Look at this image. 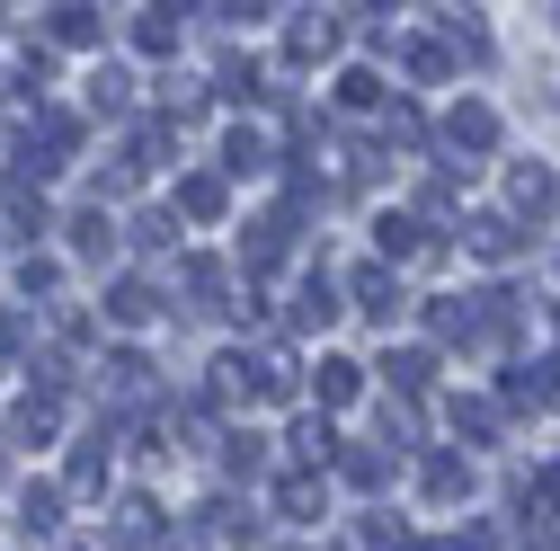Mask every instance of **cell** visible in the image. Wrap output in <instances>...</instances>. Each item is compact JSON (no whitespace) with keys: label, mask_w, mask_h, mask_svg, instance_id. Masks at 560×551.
<instances>
[{"label":"cell","mask_w":560,"mask_h":551,"mask_svg":"<svg viewBox=\"0 0 560 551\" xmlns=\"http://www.w3.org/2000/svg\"><path fill=\"white\" fill-rule=\"evenodd\" d=\"M551 329H560V312H551Z\"/></svg>","instance_id":"44"},{"label":"cell","mask_w":560,"mask_h":551,"mask_svg":"<svg viewBox=\"0 0 560 551\" xmlns=\"http://www.w3.org/2000/svg\"><path fill=\"white\" fill-rule=\"evenodd\" d=\"M45 27H54V45H72V54H90V45L107 36V27H98V0H54Z\"/></svg>","instance_id":"15"},{"label":"cell","mask_w":560,"mask_h":551,"mask_svg":"<svg viewBox=\"0 0 560 551\" xmlns=\"http://www.w3.org/2000/svg\"><path fill=\"white\" fill-rule=\"evenodd\" d=\"M418 214H428L436 232H454V223H463V196H454V178H428V187H418Z\"/></svg>","instance_id":"31"},{"label":"cell","mask_w":560,"mask_h":551,"mask_svg":"<svg viewBox=\"0 0 560 551\" xmlns=\"http://www.w3.org/2000/svg\"><path fill=\"white\" fill-rule=\"evenodd\" d=\"M383 383H392L400 400H418V391L436 383V348H392V356H383Z\"/></svg>","instance_id":"20"},{"label":"cell","mask_w":560,"mask_h":551,"mask_svg":"<svg viewBox=\"0 0 560 551\" xmlns=\"http://www.w3.org/2000/svg\"><path fill=\"white\" fill-rule=\"evenodd\" d=\"M178 214H187V223H223V214H232V178H223V169H187V178H178Z\"/></svg>","instance_id":"12"},{"label":"cell","mask_w":560,"mask_h":551,"mask_svg":"<svg viewBox=\"0 0 560 551\" xmlns=\"http://www.w3.org/2000/svg\"><path fill=\"white\" fill-rule=\"evenodd\" d=\"M445 152H454V161L499 152V116H489L480 98H454V107H445Z\"/></svg>","instance_id":"10"},{"label":"cell","mask_w":560,"mask_h":551,"mask_svg":"<svg viewBox=\"0 0 560 551\" xmlns=\"http://www.w3.org/2000/svg\"><path fill=\"white\" fill-rule=\"evenodd\" d=\"M90 107H98V116H125V107H133V81H125V72H98V81H90Z\"/></svg>","instance_id":"34"},{"label":"cell","mask_w":560,"mask_h":551,"mask_svg":"<svg viewBox=\"0 0 560 551\" xmlns=\"http://www.w3.org/2000/svg\"><path fill=\"white\" fill-rule=\"evenodd\" d=\"M338 320V294H329V276H303V294H294V329H320Z\"/></svg>","instance_id":"30"},{"label":"cell","mask_w":560,"mask_h":551,"mask_svg":"<svg viewBox=\"0 0 560 551\" xmlns=\"http://www.w3.org/2000/svg\"><path fill=\"white\" fill-rule=\"evenodd\" d=\"M98 383H107V400H116V409H143V400H152V365L133 356V348H116Z\"/></svg>","instance_id":"17"},{"label":"cell","mask_w":560,"mask_h":551,"mask_svg":"<svg viewBox=\"0 0 560 551\" xmlns=\"http://www.w3.org/2000/svg\"><path fill=\"white\" fill-rule=\"evenodd\" d=\"M383 45L400 54V72H409V81H454V72H463L454 45H445V36H428V27H383Z\"/></svg>","instance_id":"6"},{"label":"cell","mask_w":560,"mask_h":551,"mask_svg":"<svg viewBox=\"0 0 560 551\" xmlns=\"http://www.w3.org/2000/svg\"><path fill=\"white\" fill-rule=\"evenodd\" d=\"M187 303H196V312H232V276H223V258H205V249L187 258Z\"/></svg>","instance_id":"21"},{"label":"cell","mask_w":560,"mask_h":551,"mask_svg":"<svg viewBox=\"0 0 560 551\" xmlns=\"http://www.w3.org/2000/svg\"><path fill=\"white\" fill-rule=\"evenodd\" d=\"M276 143H267V125H232V143H223V169H267Z\"/></svg>","instance_id":"28"},{"label":"cell","mask_w":560,"mask_h":551,"mask_svg":"<svg viewBox=\"0 0 560 551\" xmlns=\"http://www.w3.org/2000/svg\"><path fill=\"white\" fill-rule=\"evenodd\" d=\"M62 499H72V490H27V499H19V525H27V534H54V525H62Z\"/></svg>","instance_id":"32"},{"label":"cell","mask_w":560,"mask_h":551,"mask_svg":"<svg viewBox=\"0 0 560 551\" xmlns=\"http://www.w3.org/2000/svg\"><path fill=\"white\" fill-rule=\"evenodd\" d=\"M205 525H214V542H223V551H241V542H249V525H241V507H232V499L205 507Z\"/></svg>","instance_id":"37"},{"label":"cell","mask_w":560,"mask_h":551,"mask_svg":"<svg viewBox=\"0 0 560 551\" xmlns=\"http://www.w3.org/2000/svg\"><path fill=\"white\" fill-rule=\"evenodd\" d=\"M338 471H347V490H383V480H392V454H374V445H347V454H338Z\"/></svg>","instance_id":"29"},{"label":"cell","mask_w":560,"mask_h":551,"mask_svg":"<svg viewBox=\"0 0 560 551\" xmlns=\"http://www.w3.org/2000/svg\"><path fill=\"white\" fill-rule=\"evenodd\" d=\"M276 516H285V525H320V516H329V490H320V471H312V462L276 480Z\"/></svg>","instance_id":"13"},{"label":"cell","mask_w":560,"mask_h":551,"mask_svg":"<svg viewBox=\"0 0 560 551\" xmlns=\"http://www.w3.org/2000/svg\"><path fill=\"white\" fill-rule=\"evenodd\" d=\"M551 10H560V0H551Z\"/></svg>","instance_id":"45"},{"label":"cell","mask_w":560,"mask_h":551,"mask_svg":"<svg viewBox=\"0 0 560 551\" xmlns=\"http://www.w3.org/2000/svg\"><path fill=\"white\" fill-rule=\"evenodd\" d=\"M98 542H107V551H161V542H170V516H161L152 499H116L107 525H98Z\"/></svg>","instance_id":"3"},{"label":"cell","mask_w":560,"mask_h":551,"mask_svg":"<svg viewBox=\"0 0 560 551\" xmlns=\"http://www.w3.org/2000/svg\"><path fill=\"white\" fill-rule=\"evenodd\" d=\"M214 19H232V27H258V19H267V0H214Z\"/></svg>","instance_id":"41"},{"label":"cell","mask_w":560,"mask_h":551,"mask_svg":"<svg viewBox=\"0 0 560 551\" xmlns=\"http://www.w3.org/2000/svg\"><path fill=\"white\" fill-rule=\"evenodd\" d=\"M19 285H27V294H54V285H62V267H54V258H27V267H19Z\"/></svg>","instance_id":"40"},{"label":"cell","mask_w":560,"mask_h":551,"mask_svg":"<svg viewBox=\"0 0 560 551\" xmlns=\"http://www.w3.org/2000/svg\"><path fill=\"white\" fill-rule=\"evenodd\" d=\"M347 303H357L365 320L392 329V320H400V267H392V258H365L357 276H347Z\"/></svg>","instance_id":"9"},{"label":"cell","mask_w":560,"mask_h":551,"mask_svg":"<svg viewBox=\"0 0 560 551\" xmlns=\"http://www.w3.org/2000/svg\"><path fill=\"white\" fill-rule=\"evenodd\" d=\"M62 490H72V499H98V490H107V436H90V445L72 454V471H62Z\"/></svg>","instance_id":"25"},{"label":"cell","mask_w":560,"mask_h":551,"mask_svg":"<svg viewBox=\"0 0 560 551\" xmlns=\"http://www.w3.org/2000/svg\"><path fill=\"white\" fill-rule=\"evenodd\" d=\"M72 249H81V258H107V249H116V223H107V214H72Z\"/></svg>","instance_id":"33"},{"label":"cell","mask_w":560,"mask_h":551,"mask_svg":"<svg viewBox=\"0 0 560 551\" xmlns=\"http://www.w3.org/2000/svg\"><path fill=\"white\" fill-rule=\"evenodd\" d=\"M249 400H267V356L223 348L214 365H205V409H249Z\"/></svg>","instance_id":"1"},{"label":"cell","mask_w":560,"mask_h":551,"mask_svg":"<svg viewBox=\"0 0 560 551\" xmlns=\"http://www.w3.org/2000/svg\"><path fill=\"white\" fill-rule=\"evenodd\" d=\"M312 391H320V409H347V400L365 391V374L347 365V356H320V365H312Z\"/></svg>","instance_id":"23"},{"label":"cell","mask_w":560,"mask_h":551,"mask_svg":"<svg viewBox=\"0 0 560 551\" xmlns=\"http://www.w3.org/2000/svg\"><path fill=\"white\" fill-rule=\"evenodd\" d=\"M418 490H428L436 507H463L471 499V462L463 454H428V462H418Z\"/></svg>","instance_id":"16"},{"label":"cell","mask_w":560,"mask_h":551,"mask_svg":"<svg viewBox=\"0 0 560 551\" xmlns=\"http://www.w3.org/2000/svg\"><path fill=\"white\" fill-rule=\"evenodd\" d=\"M365 551H418V534L392 525V516H365Z\"/></svg>","instance_id":"38"},{"label":"cell","mask_w":560,"mask_h":551,"mask_svg":"<svg viewBox=\"0 0 560 551\" xmlns=\"http://www.w3.org/2000/svg\"><path fill=\"white\" fill-rule=\"evenodd\" d=\"M152 10H161V19H196V10H205V0H152Z\"/></svg>","instance_id":"43"},{"label":"cell","mask_w":560,"mask_h":551,"mask_svg":"<svg viewBox=\"0 0 560 551\" xmlns=\"http://www.w3.org/2000/svg\"><path fill=\"white\" fill-rule=\"evenodd\" d=\"M285 454H294V462H312V471H329V462H338L347 445L329 436V419H294V436H285Z\"/></svg>","instance_id":"22"},{"label":"cell","mask_w":560,"mask_h":551,"mask_svg":"<svg viewBox=\"0 0 560 551\" xmlns=\"http://www.w3.org/2000/svg\"><path fill=\"white\" fill-rule=\"evenodd\" d=\"M338 116H383V81L374 72H338V98H329Z\"/></svg>","instance_id":"27"},{"label":"cell","mask_w":560,"mask_h":551,"mask_svg":"<svg viewBox=\"0 0 560 551\" xmlns=\"http://www.w3.org/2000/svg\"><path fill=\"white\" fill-rule=\"evenodd\" d=\"M54 436H62V391L45 383V391H27L10 409V445H54Z\"/></svg>","instance_id":"11"},{"label":"cell","mask_w":560,"mask_h":551,"mask_svg":"<svg viewBox=\"0 0 560 551\" xmlns=\"http://www.w3.org/2000/svg\"><path fill=\"white\" fill-rule=\"evenodd\" d=\"M454 241H463L480 267H508V258L525 249V223H516V214H463V223H454Z\"/></svg>","instance_id":"7"},{"label":"cell","mask_w":560,"mask_h":551,"mask_svg":"<svg viewBox=\"0 0 560 551\" xmlns=\"http://www.w3.org/2000/svg\"><path fill=\"white\" fill-rule=\"evenodd\" d=\"M418 312H428V329H436V338H463V348L480 338V303H454V294H436V303H418Z\"/></svg>","instance_id":"24"},{"label":"cell","mask_w":560,"mask_h":551,"mask_svg":"<svg viewBox=\"0 0 560 551\" xmlns=\"http://www.w3.org/2000/svg\"><path fill=\"white\" fill-rule=\"evenodd\" d=\"M508 409H560V356H542V365L508 374Z\"/></svg>","instance_id":"19"},{"label":"cell","mask_w":560,"mask_h":551,"mask_svg":"<svg viewBox=\"0 0 560 551\" xmlns=\"http://www.w3.org/2000/svg\"><path fill=\"white\" fill-rule=\"evenodd\" d=\"M338 36H347V27H338L329 10H303V19H294V36H285V62H294V72H303V62H329V54H338Z\"/></svg>","instance_id":"14"},{"label":"cell","mask_w":560,"mask_h":551,"mask_svg":"<svg viewBox=\"0 0 560 551\" xmlns=\"http://www.w3.org/2000/svg\"><path fill=\"white\" fill-rule=\"evenodd\" d=\"M383 133H392V143H428V116L392 98V107H383Z\"/></svg>","instance_id":"39"},{"label":"cell","mask_w":560,"mask_h":551,"mask_svg":"<svg viewBox=\"0 0 560 551\" xmlns=\"http://www.w3.org/2000/svg\"><path fill=\"white\" fill-rule=\"evenodd\" d=\"M428 19H436V36L454 45V62H471V72L499 54V45H489V19L471 10V0H428Z\"/></svg>","instance_id":"4"},{"label":"cell","mask_w":560,"mask_h":551,"mask_svg":"<svg viewBox=\"0 0 560 551\" xmlns=\"http://www.w3.org/2000/svg\"><path fill=\"white\" fill-rule=\"evenodd\" d=\"M508 214H516V223H534V232H542V223H560V178H551L542 161H516V169H508Z\"/></svg>","instance_id":"5"},{"label":"cell","mask_w":560,"mask_h":551,"mask_svg":"<svg viewBox=\"0 0 560 551\" xmlns=\"http://www.w3.org/2000/svg\"><path fill=\"white\" fill-rule=\"evenodd\" d=\"M214 90H223V98H258V72H249L241 54H223V62H214Z\"/></svg>","instance_id":"35"},{"label":"cell","mask_w":560,"mask_h":551,"mask_svg":"<svg viewBox=\"0 0 560 551\" xmlns=\"http://www.w3.org/2000/svg\"><path fill=\"white\" fill-rule=\"evenodd\" d=\"M170 45H178V19L143 10V27H133V54H170Z\"/></svg>","instance_id":"36"},{"label":"cell","mask_w":560,"mask_h":551,"mask_svg":"<svg viewBox=\"0 0 560 551\" xmlns=\"http://www.w3.org/2000/svg\"><path fill=\"white\" fill-rule=\"evenodd\" d=\"M374 249H383L392 267H436V258H445V232H436L428 214H383V223H374Z\"/></svg>","instance_id":"2"},{"label":"cell","mask_w":560,"mask_h":551,"mask_svg":"<svg viewBox=\"0 0 560 551\" xmlns=\"http://www.w3.org/2000/svg\"><path fill=\"white\" fill-rule=\"evenodd\" d=\"M133 249H170V214H143V223H133Z\"/></svg>","instance_id":"42"},{"label":"cell","mask_w":560,"mask_h":551,"mask_svg":"<svg viewBox=\"0 0 560 551\" xmlns=\"http://www.w3.org/2000/svg\"><path fill=\"white\" fill-rule=\"evenodd\" d=\"M499 419H508V409H499V400H480V391H463V400H454V436H471V445L499 436Z\"/></svg>","instance_id":"26"},{"label":"cell","mask_w":560,"mask_h":551,"mask_svg":"<svg viewBox=\"0 0 560 551\" xmlns=\"http://www.w3.org/2000/svg\"><path fill=\"white\" fill-rule=\"evenodd\" d=\"M107 320L116 329H143V320H161V294L143 285V276H116V285H107Z\"/></svg>","instance_id":"18"},{"label":"cell","mask_w":560,"mask_h":551,"mask_svg":"<svg viewBox=\"0 0 560 551\" xmlns=\"http://www.w3.org/2000/svg\"><path fill=\"white\" fill-rule=\"evenodd\" d=\"M170 152H178V125H133V143H125V161L107 169V187H143L152 169H170Z\"/></svg>","instance_id":"8"}]
</instances>
